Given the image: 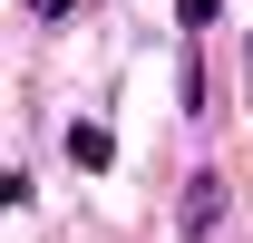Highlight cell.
<instances>
[{"mask_svg": "<svg viewBox=\"0 0 253 243\" xmlns=\"http://www.w3.org/2000/svg\"><path fill=\"white\" fill-rule=\"evenodd\" d=\"M214 10H224V0H175V20H185V30H214Z\"/></svg>", "mask_w": 253, "mask_h": 243, "instance_id": "3", "label": "cell"}, {"mask_svg": "<svg viewBox=\"0 0 253 243\" xmlns=\"http://www.w3.org/2000/svg\"><path fill=\"white\" fill-rule=\"evenodd\" d=\"M59 10H78V0H39V20H59Z\"/></svg>", "mask_w": 253, "mask_h": 243, "instance_id": "4", "label": "cell"}, {"mask_svg": "<svg viewBox=\"0 0 253 243\" xmlns=\"http://www.w3.org/2000/svg\"><path fill=\"white\" fill-rule=\"evenodd\" d=\"M244 88H253V49H244Z\"/></svg>", "mask_w": 253, "mask_h": 243, "instance_id": "5", "label": "cell"}, {"mask_svg": "<svg viewBox=\"0 0 253 243\" xmlns=\"http://www.w3.org/2000/svg\"><path fill=\"white\" fill-rule=\"evenodd\" d=\"M68 165H88V175H107V165H117V136H107L97 117H78V126H68Z\"/></svg>", "mask_w": 253, "mask_h": 243, "instance_id": "1", "label": "cell"}, {"mask_svg": "<svg viewBox=\"0 0 253 243\" xmlns=\"http://www.w3.org/2000/svg\"><path fill=\"white\" fill-rule=\"evenodd\" d=\"M224 214V175H185V234H214Z\"/></svg>", "mask_w": 253, "mask_h": 243, "instance_id": "2", "label": "cell"}]
</instances>
